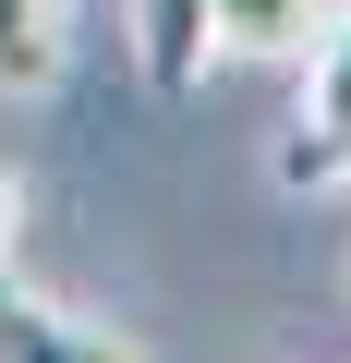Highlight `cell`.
Listing matches in <instances>:
<instances>
[{
  "mask_svg": "<svg viewBox=\"0 0 351 363\" xmlns=\"http://www.w3.org/2000/svg\"><path fill=\"white\" fill-rule=\"evenodd\" d=\"M291 194H327V182H351V0L315 25V85H303V121L279 133L267 157Z\"/></svg>",
  "mask_w": 351,
  "mask_h": 363,
  "instance_id": "6da1fadb",
  "label": "cell"
},
{
  "mask_svg": "<svg viewBox=\"0 0 351 363\" xmlns=\"http://www.w3.org/2000/svg\"><path fill=\"white\" fill-rule=\"evenodd\" d=\"M133 61H145V85H157V97H194V85H206V61H218L206 0H133Z\"/></svg>",
  "mask_w": 351,
  "mask_h": 363,
  "instance_id": "7a4b0ae2",
  "label": "cell"
},
{
  "mask_svg": "<svg viewBox=\"0 0 351 363\" xmlns=\"http://www.w3.org/2000/svg\"><path fill=\"white\" fill-rule=\"evenodd\" d=\"M0 363H133L109 327H73L61 303H25V291H0Z\"/></svg>",
  "mask_w": 351,
  "mask_h": 363,
  "instance_id": "3957f363",
  "label": "cell"
},
{
  "mask_svg": "<svg viewBox=\"0 0 351 363\" xmlns=\"http://www.w3.org/2000/svg\"><path fill=\"white\" fill-rule=\"evenodd\" d=\"M315 25H327V0H206V37L243 61H303Z\"/></svg>",
  "mask_w": 351,
  "mask_h": 363,
  "instance_id": "277c9868",
  "label": "cell"
},
{
  "mask_svg": "<svg viewBox=\"0 0 351 363\" xmlns=\"http://www.w3.org/2000/svg\"><path fill=\"white\" fill-rule=\"evenodd\" d=\"M61 85V0H0V97Z\"/></svg>",
  "mask_w": 351,
  "mask_h": 363,
  "instance_id": "5b68a950",
  "label": "cell"
},
{
  "mask_svg": "<svg viewBox=\"0 0 351 363\" xmlns=\"http://www.w3.org/2000/svg\"><path fill=\"white\" fill-rule=\"evenodd\" d=\"M13 218H25V182L0 169V255H13Z\"/></svg>",
  "mask_w": 351,
  "mask_h": 363,
  "instance_id": "8992f818",
  "label": "cell"
}]
</instances>
